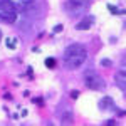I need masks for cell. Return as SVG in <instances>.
I'll use <instances>...</instances> for the list:
<instances>
[{"label":"cell","instance_id":"30bf717a","mask_svg":"<svg viewBox=\"0 0 126 126\" xmlns=\"http://www.w3.org/2000/svg\"><path fill=\"white\" fill-rule=\"evenodd\" d=\"M46 67L47 69H54L56 67V59L54 57H47L46 59Z\"/></svg>","mask_w":126,"mask_h":126},{"label":"cell","instance_id":"7a4b0ae2","mask_svg":"<svg viewBox=\"0 0 126 126\" xmlns=\"http://www.w3.org/2000/svg\"><path fill=\"white\" fill-rule=\"evenodd\" d=\"M82 81H84V86H86L87 89H91V91H103V89L106 87V82H104L103 76L93 67L84 69V72H82Z\"/></svg>","mask_w":126,"mask_h":126},{"label":"cell","instance_id":"ac0fdd59","mask_svg":"<svg viewBox=\"0 0 126 126\" xmlns=\"http://www.w3.org/2000/svg\"><path fill=\"white\" fill-rule=\"evenodd\" d=\"M22 2H30V0H22Z\"/></svg>","mask_w":126,"mask_h":126},{"label":"cell","instance_id":"8992f818","mask_svg":"<svg viewBox=\"0 0 126 126\" xmlns=\"http://www.w3.org/2000/svg\"><path fill=\"white\" fill-rule=\"evenodd\" d=\"M114 79H116V86L121 89V93L125 94L126 93V74H125V69H121V71H118L116 76H114Z\"/></svg>","mask_w":126,"mask_h":126},{"label":"cell","instance_id":"7c38bea8","mask_svg":"<svg viewBox=\"0 0 126 126\" xmlns=\"http://www.w3.org/2000/svg\"><path fill=\"white\" fill-rule=\"evenodd\" d=\"M101 66H103V67H111V66H113V61H111V59H101Z\"/></svg>","mask_w":126,"mask_h":126},{"label":"cell","instance_id":"9c48e42d","mask_svg":"<svg viewBox=\"0 0 126 126\" xmlns=\"http://www.w3.org/2000/svg\"><path fill=\"white\" fill-rule=\"evenodd\" d=\"M108 10H111L114 15H123V14H125V10H123V9L119 10V9H116L114 5H111V3H108Z\"/></svg>","mask_w":126,"mask_h":126},{"label":"cell","instance_id":"5b68a950","mask_svg":"<svg viewBox=\"0 0 126 126\" xmlns=\"http://www.w3.org/2000/svg\"><path fill=\"white\" fill-rule=\"evenodd\" d=\"M93 24H94V17H93V15H86V17H82V19L76 24V29L78 30H87V29L93 27Z\"/></svg>","mask_w":126,"mask_h":126},{"label":"cell","instance_id":"2e32d148","mask_svg":"<svg viewBox=\"0 0 126 126\" xmlns=\"http://www.w3.org/2000/svg\"><path fill=\"white\" fill-rule=\"evenodd\" d=\"M103 125H116L114 119H108V121H103Z\"/></svg>","mask_w":126,"mask_h":126},{"label":"cell","instance_id":"4fadbf2b","mask_svg":"<svg viewBox=\"0 0 126 126\" xmlns=\"http://www.w3.org/2000/svg\"><path fill=\"white\" fill-rule=\"evenodd\" d=\"M79 94H81V93H79L78 89H72V91H71V97H72V99H78Z\"/></svg>","mask_w":126,"mask_h":126},{"label":"cell","instance_id":"e0dca14e","mask_svg":"<svg viewBox=\"0 0 126 126\" xmlns=\"http://www.w3.org/2000/svg\"><path fill=\"white\" fill-rule=\"evenodd\" d=\"M2 37H3V35H2V30H0V40H2Z\"/></svg>","mask_w":126,"mask_h":126},{"label":"cell","instance_id":"277c9868","mask_svg":"<svg viewBox=\"0 0 126 126\" xmlns=\"http://www.w3.org/2000/svg\"><path fill=\"white\" fill-rule=\"evenodd\" d=\"M97 106H99L101 111H114L116 104H114V101H113V97H111V96H104V97L99 99Z\"/></svg>","mask_w":126,"mask_h":126},{"label":"cell","instance_id":"5bb4252c","mask_svg":"<svg viewBox=\"0 0 126 126\" xmlns=\"http://www.w3.org/2000/svg\"><path fill=\"white\" fill-rule=\"evenodd\" d=\"M62 29H64V25H62V24H57V25L54 27V34H59V32H62Z\"/></svg>","mask_w":126,"mask_h":126},{"label":"cell","instance_id":"8fae6325","mask_svg":"<svg viewBox=\"0 0 126 126\" xmlns=\"http://www.w3.org/2000/svg\"><path fill=\"white\" fill-rule=\"evenodd\" d=\"M5 46H7L9 49H15V47H17V39H12V37L7 39V40H5Z\"/></svg>","mask_w":126,"mask_h":126},{"label":"cell","instance_id":"3957f363","mask_svg":"<svg viewBox=\"0 0 126 126\" xmlns=\"http://www.w3.org/2000/svg\"><path fill=\"white\" fill-rule=\"evenodd\" d=\"M91 0H67L64 3V10L69 14V17H78L82 12H86Z\"/></svg>","mask_w":126,"mask_h":126},{"label":"cell","instance_id":"ba28073f","mask_svg":"<svg viewBox=\"0 0 126 126\" xmlns=\"http://www.w3.org/2000/svg\"><path fill=\"white\" fill-rule=\"evenodd\" d=\"M0 10L3 12H17V7L12 0H0Z\"/></svg>","mask_w":126,"mask_h":126},{"label":"cell","instance_id":"6da1fadb","mask_svg":"<svg viewBox=\"0 0 126 126\" xmlns=\"http://www.w3.org/2000/svg\"><path fill=\"white\" fill-rule=\"evenodd\" d=\"M87 59V50L82 44H71L64 50V67L69 71L79 69Z\"/></svg>","mask_w":126,"mask_h":126},{"label":"cell","instance_id":"9a60e30c","mask_svg":"<svg viewBox=\"0 0 126 126\" xmlns=\"http://www.w3.org/2000/svg\"><path fill=\"white\" fill-rule=\"evenodd\" d=\"M34 103H37V104L42 106V104H44V99H42V97H35V99H34Z\"/></svg>","mask_w":126,"mask_h":126},{"label":"cell","instance_id":"52a82bcc","mask_svg":"<svg viewBox=\"0 0 126 126\" xmlns=\"http://www.w3.org/2000/svg\"><path fill=\"white\" fill-rule=\"evenodd\" d=\"M17 17H19L17 12H3V10H0V20L5 22V24H14L17 20Z\"/></svg>","mask_w":126,"mask_h":126}]
</instances>
